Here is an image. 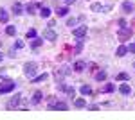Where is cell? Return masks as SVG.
<instances>
[{
  "label": "cell",
  "instance_id": "cell-1",
  "mask_svg": "<svg viewBox=\"0 0 135 120\" xmlns=\"http://www.w3.org/2000/svg\"><path fill=\"white\" fill-rule=\"evenodd\" d=\"M132 34H133V30L130 29V27H121L119 32H117V38H119L121 41H126V40L132 38Z\"/></svg>",
  "mask_w": 135,
  "mask_h": 120
},
{
  "label": "cell",
  "instance_id": "cell-2",
  "mask_svg": "<svg viewBox=\"0 0 135 120\" xmlns=\"http://www.w3.org/2000/svg\"><path fill=\"white\" fill-rule=\"evenodd\" d=\"M36 68H38V65H36L34 61H31V63H25V66H23V74H25L27 77H34Z\"/></svg>",
  "mask_w": 135,
  "mask_h": 120
},
{
  "label": "cell",
  "instance_id": "cell-3",
  "mask_svg": "<svg viewBox=\"0 0 135 120\" xmlns=\"http://www.w3.org/2000/svg\"><path fill=\"white\" fill-rule=\"evenodd\" d=\"M15 86H16V82H13V81H7V82L0 84V95H4V93H9V91H13V90H15Z\"/></svg>",
  "mask_w": 135,
  "mask_h": 120
},
{
  "label": "cell",
  "instance_id": "cell-4",
  "mask_svg": "<svg viewBox=\"0 0 135 120\" xmlns=\"http://www.w3.org/2000/svg\"><path fill=\"white\" fill-rule=\"evenodd\" d=\"M49 109L67 111V109H69V106H67V102H54V100H51V102H49Z\"/></svg>",
  "mask_w": 135,
  "mask_h": 120
},
{
  "label": "cell",
  "instance_id": "cell-5",
  "mask_svg": "<svg viewBox=\"0 0 135 120\" xmlns=\"http://www.w3.org/2000/svg\"><path fill=\"white\" fill-rule=\"evenodd\" d=\"M43 40H49V41H56L58 40V34L52 30V27H49V29L43 30Z\"/></svg>",
  "mask_w": 135,
  "mask_h": 120
},
{
  "label": "cell",
  "instance_id": "cell-6",
  "mask_svg": "<svg viewBox=\"0 0 135 120\" xmlns=\"http://www.w3.org/2000/svg\"><path fill=\"white\" fill-rule=\"evenodd\" d=\"M72 34L78 38V40H81L85 34H86V25H81V27H78V29H74L72 30Z\"/></svg>",
  "mask_w": 135,
  "mask_h": 120
},
{
  "label": "cell",
  "instance_id": "cell-7",
  "mask_svg": "<svg viewBox=\"0 0 135 120\" xmlns=\"http://www.w3.org/2000/svg\"><path fill=\"white\" fill-rule=\"evenodd\" d=\"M20 99H22V95H15V97H13V99H11L9 102H7V108H9V109L16 108V106L20 104Z\"/></svg>",
  "mask_w": 135,
  "mask_h": 120
},
{
  "label": "cell",
  "instance_id": "cell-8",
  "mask_svg": "<svg viewBox=\"0 0 135 120\" xmlns=\"http://www.w3.org/2000/svg\"><path fill=\"white\" fill-rule=\"evenodd\" d=\"M42 97H43V93H42L40 90H36L34 93H32V99H31V102H32V104H40Z\"/></svg>",
  "mask_w": 135,
  "mask_h": 120
},
{
  "label": "cell",
  "instance_id": "cell-9",
  "mask_svg": "<svg viewBox=\"0 0 135 120\" xmlns=\"http://www.w3.org/2000/svg\"><path fill=\"white\" fill-rule=\"evenodd\" d=\"M90 9H92L94 13H99V11H110V6H106V7H103L101 4H92V6H90Z\"/></svg>",
  "mask_w": 135,
  "mask_h": 120
},
{
  "label": "cell",
  "instance_id": "cell-10",
  "mask_svg": "<svg viewBox=\"0 0 135 120\" xmlns=\"http://www.w3.org/2000/svg\"><path fill=\"white\" fill-rule=\"evenodd\" d=\"M85 68H86V63H85V61H76V63H74V70L76 72H83Z\"/></svg>",
  "mask_w": 135,
  "mask_h": 120
},
{
  "label": "cell",
  "instance_id": "cell-11",
  "mask_svg": "<svg viewBox=\"0 0 135 120\" xmlns=\"http://www.w3.org/2000/svg\"><path fill=\"white\" fill-rule=\"evenodd\" d=\"M119 91H121L123 95H130V93H132V88H130V84H121V86H119Z\"/></svg>",
  "mask_w": 135,
  "mask_h": 120
},
{
  "label": "cell",
  "instance_id": "cell-12",
  "mask_svg": "<svg viewBox=\"0 0 135 120\" xmlns=\"http://www.w3.org/2000/svg\"><path fill=\"white\" fill-rule=\"evenodd\" d=\"M36 7H38V4H34V2H31V4H27V6H25V11H27L29 14H34V11H36Z\"/></svg>",
  "mask_w": 135,
  "mask_h": 120
},
{
  "label": "cell",
  "instance_id": "cell-13",
  "mask_svg": "<svg viewBox=\"0 0 135 120\" xmlns=\"http://www.w3.org/2000/svg\"><path fill=\"white\" fill-rule=\"evenodd\" d=\"M22 9H23V7H22L20 2H15V4H13V13H15V14H22Z\"/></svg>",
  "mask_w": 135,
  "mask_h": 120
},
{
  "label": "cell",
  "instance_id": "cell-14",
  "mask_svg": "<svg viewBox=\"0 0 135 120\" xmlns=\"http://www.w3.org/2000/svg\"><path fill=\"white\" fill-rule=\"evenodd\" d=\"M79 91H81V95H90V93H92V88H90L88 84H83V86L79 88Z\"/></svg>",
  "mask_w": 135,
  "mask_h": 120
},
{
  "label": "cell",
  "instance_id": "cell-15",
  "mask_svg": "<svg viewBox=\"0 0 135 120\" xmlns=\"http://www.w3.org/2000/svg\"><path fill=\"white\" fill-rule=\"evenodd\" d=\"M7 20H9V14H7V11H6V9H0V22H2V23H6Z\"/></svg>",
  "mask_w": 135,
  "mask_h": 120
},
{
  "label": "cell",
  "instance_id": "cell-16",
  "mask_svg": "<svg viewBox=\"0 0 135 120\" xmlns=\"http://www.w3.org/2000/svg\"><path fill=\"white\" fill-rule=\"evenodd\" d=\"M115 54H117L119 58H123V56H126V54H128V49H126L124 45H121V47L117 49V52H115Z\"/></svg>",
  "mask_w": 135,
  "mask_h": 120
},
{
  "label": "cell",
  "instance_id": "cell-17",
  "mask_svg": "<svg viewBox=\"0 0 135 120\" xmlns=\"http://www.w3.org/2000/svg\"><path fill=\"white\" fill-rule=\"evenodd\" d=\"M123 11H124V13H132V11H133V4L124 2V4H123Z\"/></svg>",
  "mask_w": 135,
  "mask_h": 120
},
{
  "label": "cell",
  "instance_id": "cell-18",
  "mask_svg": "<svg viewBox=\"0 0 135 120\" xmlns=\"http://www.w3.org/2000/svg\"><path fill=\"white\" fill-rule=\"evenodd\" d=\"M40 14H42V18H49L51 16V9L49 7H42L40 9Z\"/></svg>",
  "mask_w": 135,
  "mask_h": 120
},
{
  "label": "cell",
  "instance_id": "cell-19",
  "mask_svg": "<svg viewBox=\"0 0 135 120\" xmlns=\"http://www.w3.org/2000/svg\"><path fill=\"white\" fill-rule=\"evenodd\" d=\"M42 43H43V38H32V41H31V45L34 47V49H36V47H40Z\"/></svg>",
  "mask_w": 135,
  "mask_h": 120
},
{
  "label": "cell",
  "instance_id": "cell-20",
  "mask_svg": "<svg viewBox=\"0 0 135 120\" xmlns=\"http://www.w3.org/2000/svg\"><path fill=\"white\" fill-rule=\"evenodd\" d=\"M115 79H117V81H128V79H130V75H128L126 72H121V74H117Z\"/></svg>",
  "mask_w": 135,
  "mask_h": 120
},
{
  "label": "cell",
  "instance_id": "cell-21",
  "mask_svg": "<svg viewBox=\"0 0 135 120\" xmlns=\"http://www.w3.org/2000/svg\"><path fill=\"white\" fill-rule=\"evenodd\" d=\"M106 79V72H97V74H95V81H104Z\"/></svg>",
  "mask_w": 135,
  "mask_h": 120
},
{
  "label": "cell",
  "instance_id": "cell-22",
  "mask_svg": "<svg viewBox=\"0 0 135 120\" xmlns=\"http://www.w3.org/2000/svg\"><path fill=\"white\" fill-rule=\"evenodd\" d=\"M49 77L47 74H42V75H38V77H32V82H42V81H45Z\"/></svg>",
  "mask_w": 135,
  "mask_h": 120
},
{
  "label": "cell",
  "instance_id": "cell-23",
  "mask_svg": "<svg viewBox=\"0 0 135 120\" xmlns=\"http://www.w3.org/2000/svg\"><path fill=\"white\" fill-rule=\"evenodd\" d=\"M6 34H7V36H15V34H16V27H13V25H9V27L6 29Z\"/></svg>",
  "mask_w": 135,
  "mask_h": 120
},
{
  "label": "cell",
  "instance_id": "cell-24",
  "mask_svg": "<svg viewBox=\"0 0 135 120\" xmlns=\"http://www.w3.org/2000/svg\"><path fill=\"white\" fill-rule=\"evenodd\" d=\"M114 90H115L114 84H106V86H103V90H101V91H104V93H112Z\"/></svg>",
  "mask_w": 135,
  "mask_h": 120
},
{
  "label": "cell",
  "instance_id": "cell-25",
  "mask_svg": "<svg viewBox=\"0 0 135 120\" xmlns=\"http://www.w3.org/2000/svg\"><path fill=\"white\" fill-rule=\"evenodd\" d=\"M74 104H76V108H85V106H86V100L85 99H78Z\"/></svg>",
  "mask_w": 135,
  "mask_h": 120
},
{
  "label": "cell",
  "instance_id": "cell-26",
  "mask_svg": "<svg viewBox=\"0 0 135 120\" xmlns=\"http://www.w3.org/2000/svg\"><path fill=\"white\" fill-rule=\"evenodd\" d=\"M25 36H27V38H31V40H32V38H36V30H34V29H29L27 32H25Z\"/></svg>",
  "mask_w": 135,
  "mask_h": 120
},
{
  "label": "cell",
  "instance_id": "cell-27",
  "mask_svg": "<svg viewBox=\"0 0 135 120\" xmlns=\"http://www.w3.org/2000/svg\"><path fill=\"white\" fill-rule=\"evenodd\" d=\"M67 13H69L67 7H60V9H58V16H67Z\"/></svg>",
  "mask_w": 135,
  "mask_h": 120
},
{
  "label": "cell",
  "instance_id": "cell-28",
  "mask_svg": "<svg viewBox=\"0 0 135 120\" xmlns=\"http://www.w3.org/2000/svg\"><path fill=\"white\" fill-rule=\"evenodd\" d=\"M65 91H67V93H69L70 97H74V95H76V90H74L72 86H67V88H65Z\"/></svg>",
  "mask_w": 135,
  "mask_h": 120
},
{
  "label": "cell",
  "instance_id": "cell-29",
  "mask_svg": "<svg viewBox=\"0 0 135 120\" xmlns=\"http://www.w3.org/2000/svg\"><path fill=\"white\" fill-rule=\"evenodd\" d=\"M76 23H78V20H76V18H69V20H67V25H69V27H74Z\"/></svg>",
  "mask_w": 135,
  "mask_h": 120
},
{
  "label": "cell",
  "instance_id": "cell-30",
  "mask_svg": "<svg viewBox=\"0 0 135 120\" xmlns=\"http://www.w3.org/2000/svg\"><path fill=\"white\" fill-rule=\"evenodd\" d=\"M126 49H128V52H132V54H135V43H130V45H128Z\"/></svg>",
  "mask_w": 135,
  "mask_h": 120
},
{
  "label": "cell",
  "instance_id": "cell-31",
  "mask_svg": "<svg viewBox=\"0 0 135 120\" xmlns=\"http://www.w3.org/2000/svg\"><path fill=\"white\" fill-rule=\"evenodd\" d=\"M22 47H23V41H16V43H15V47H13V49H22Z\"/></svg>",
  "mask_w": 135,
  "mask_h": 120
},
{
  "label": "cell",
  "instance_id": "cell-32",
  "mask_svg": "<svg viewBox=\"0 0 135 120\" xmlns=\"http://www.w3.org/2000/svg\"><path fill=\"white\" fill-rule=\"evenodd\" d=\"M88 109H92V111H95V109H99V106L97 104H90V106H86Z\"/></svg>",
  "mask_w": 135,
  "mask_h": 120
},
{
  "label": "cell",
  "instance_id": "cell-33",
  "mask_svg": "<svg viewBox=\"0 0 135 120\" xmlns=\"http://www.w3.org/2000/svg\"><path fill=\"white\" fill-rule=\"evenodd\" d=\"M65 2H67V4H74L76 0H65Z\"/></svg>",
  "mask_w": 135,
  "mask_h": 120
},
{
  "label": "cell",
  "instance_id": "cell-34",
  "mask_svg": "<svg viewBox=\"0 0 135 120\" xmlns=\"http://www.w3.org/2000/svg\"><path fill=\"white\" fill-rule=\"evenodd\" d=\"M2 59H4V54H2V52H0V61H2Z\"/></svg>",
  "mask_w": 135,
  "mask_h": 120
},
{
  "label": "cell",
  "instance_id": "cell-35",
  "mask_svg": "<svg viewBox=\"0 0 135 120\" xmlns=\"http://www.w3.org/2000/svg\"><path fill=\"white\" fill-rule=\"evenodd\" d=\"M133 66H135V65H133Z\"/></svg>",
  "mask_w": 135,
  "mask_h": 120
}]
</instances>
